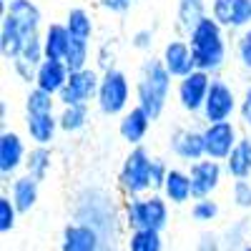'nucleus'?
Listing matches in <instances>:
<instances>
[{"instance_id":"obj_1","label":"nucleus","mask_w":251,"mask_h":251,"mask_svg":"<svg viewBox=\"0 0 251 251\" xmlns=\"http://www.w3.org/2000/svg\"><path fill=\"white\" fill-rule=\"evenodd\" d=\"M188 46H191L196 71L216 73L224 60H226V38H224V25L214 15H206L201 23L188 33Z\"/></svg>"},{"instance_id":"obj_2","label":"nucleus","mask_w":251,"mask_h":251,"mask_svg":"<svg viewBox=\"0 0 251 251\" xmlns=\"http://www.w3.org/2000/svg\"><path fill=\"white\" fill-rule=\"evenodd\" d=\"M171 78L174 75L166 71L163 60L151 58L141 66V75H138V83H136V98H138V106L153 121L166 108L169 91H171Z\"/></svg>"},{"instance_id":"obj_3","label":"nucleus","mask_w":251,"mask_h":251,"mask_svg":"<svg viewBox=\"0 0 251 251\" xmlns=\"http://www.w3.org/2000/svg\"><path fill=\"white\" fill-rule=\"evenodd\" d=\"M126 224L131 231H138V228L163 231L169 226V201L163 194L131 196L126 203Z\"/></svg>"},{"instance_id":"obj_4","label":"nucleus","mask_w":251,"mask_h":251,"mask_svg":"<svg viewBox=\"0 0 251 251\" xmlns=\"http://www.w3.org/2000/svg\"><path fill=\"white\" fill-rule=\"evenodd\" d=\"M151 163L153 158L149 156V151L143 146H133L131 153L126 156L121 174H118V183L128 199L143 196L146 191H151Z\"/></svg>"},{"instance_id":"obj_5","label":"nucleus","mask_w":251,"mask_h":251,"mask_svg":"<svg viewBox=\"0 0 251 251\" xmlns=\"http://www.w3.org/2000/svg\"><path fill=\"white\" fill-rule=\"evenodd\" d=\"M128 96H131V86H128V78H126L123 71H118V68L103 71L100 86H98V96H96L100 113H106V116L126 113Z\"/></svg>"},{"instance_id":"obj_6","label":"nucleus","mask_w":251,"mask_h":251,"mask_svg":"<svg viewBox=\"0 0 251 251\" xmlns=\"http://www.w3.org/2000/svg\"><path fill=\"white\" fill-rule=\"evenodd\" d=\"M239 133L231 121H219V123H206L203 128V146H206V158L226 161L228 153L236 149Z\"/></svg>"},{"instance_id":"obj_7","label":"nucleus","mask_w":251,"mask_h":251,"mask_svg":"<svg viewBox=\"0 0 251 251\" xmlns=\"http://www.w3.org/2000/svg\"><path fill=\"white\" fill-rule=\"evenodd\" d=\"M98 86H100V75L93 68H83V71H73L66 88L58 93V103L63 106H75V103H88L91 98L98 96Z\"/></svg>"},{"instance_id":"obj_8","label":"nucleus","mask_w":251,"mask_h":251,"mask_svg":"<svg viewBox=\"0 0 251 251\" xmlns=\"http://www.w3.org/2000/svg\"><path fill=\"white\" fill-rule=\"evenodd\" d=\"M236 111V96L234 91L226 86L224 80L214 78L211 80V88H208V96H206V103H203V121L206 123H219V121H228Z\"/></svg>"},{"instance_id":"obj_9","label":"nucleus","mask_w":251,"mask_h":251,"mask_svg":"<svg viewBox=\"0 0 251 251\" xmlns=\"http://www.w3.org/2000/svg\"><path fill=\"white\" fill-rule=\"evenodd\" d=\"M211 73L206 71H194L188 73L186 78L178 80V100H181V108L188 113H199L206 103L208 88H211Z\"/></svg>"},{"instance_id":"obj_10","label":"nucleus","mask_w":251,"mask_h":251,"mask_svg":"<svg viewBox=\"0 0 251 251\" xmlns=\"http://www.w3.org/2000/svg\"><path fill=\"white\" fill-rule=\"evenodd\" d=\"M188 176H191L194 199H206V196H211L216 188H219L221 176H224V169H221V163L214 161V158H201V161L191 163Z\"/></svg>"},{"instance_id":"obj_11","label":"nucleus","mask_w":251,"mask_h":251,"mask_svg":"<svg viewBox=\"0 0 251 251\" xmlns=\"http://www.w3.org/2000/svg\"><path fill=\"white\" fill-rule=\"evenodd\" d=\"M60 251H100V234L93 224L71 221L63 228Z\"/></svg>"},{"instance_id":"obj_12","label":"nucleus","mask_w":251,"mask_h":251,"mask_svg":"<svg viewBox=\"0 0 251 251\" xmlns=\"http://www.w3.org/2000/svg\"><path fill=\"white\" fill-rule=\"evenodd\" d=\"M163 66L169 71L174 78H186L188 73L196 71V60H194V53H191V46H188V40H169L163 48Z\"/></svg>"},{"instance_id":"obj_13","label":"nucleus","mask_w":251,"mask_h":251,"mask_svg":"<svg viewBox=\"0 0 251 251\" xmlns=\"http://www.w3.org/2000/svg\"><path fill=\"white\" fill-rule=\"evenodd\" d=\"M25 146L23 138L13 131L0 133V174L3 178H10L20 166H25Z\"/></svg>"},{"instance_id":"obj_14","label":"nucleus","mask_w":251,"mask_h":251,"mask_svg":"<svg viewBox=\"0 0 251 251\" xmlns=\"http://www.w3.org/2000/svg\"><path fill=\"white\" fill-rule=\"evenodd\" d=\"M171 151L188 161L196 163L201 158H206V146H203V131H191V128H178L171 136Z\"/></svg>"},{"instance_id":"obj_15","label":"nucleus","mask_w":251,"mask_h":251,"mask_svg":"<svg viewBox=\"0 0 251 251\" xmlns=\"http://www.w3.org/2000/svg\"><path fill=\"white\" fill-rule=\"evenodd\" d=\"M71 78V71L66 66V60H53V58H46L43 63L38 66V73H35V86L43 88L53 96H58L66 83Z\"/></svg>"},{"instance_id":"obj_16","label":"nucleus","mask_w":251,"mask_h":251,"mask_svg":"<svg viewBox=\"0 0 251 251\" xmlns=\"http://www.w3.org/2000/svg\"><path fill=\"white\" fill-rule=\"evenodd\" d=\"M151 116L146 113L141 106H133L131 111H126L121 116V123H118V133L123 141H128L131 146H141V141L146 138V133H149L151 128Z\"/></svg>"},{"instance_id":"obj_17","label":"nucleus","mask_w":251,"mask_h":251,"mask_svg":"<svg viewBox=\"0 0 251 251\" xmlns=\"http://www.w3.org/2000/svg\"><path fill=\"white\" fill-rule=\"evenodd\" d=\"M3 13L5 15H10L15 23L20 25V30L25 33V38H33V35H38V30H40V10H38V5L33 3V0H10L8 5H3Z\"/></svg>"},{"instance_id":"obj_18","label":"nucleus","mask_w":251,"mask_h":251,"mask_svg":"<svg viewBox=\"0 0 251 251\" xmlns=\"http://www.w3.org/2000/svg\"><path fill=\"white\" fill-rule=\"evenodd\" d=\"M28 40L30 38H25V33L20 30V25L15 23V20L3 13V23H0V53H3L8 60H15Z\"/></svg>"},{"instance_id":"obj_19","label":"nucleus","mask_w":251,"mask_h":251,"mask_svg":"<svg viewBox=\"0 0 251 251\" xmlns=\"http://www.w3.org/2000/svg\"><path fill=\"white\" fill-rule=\"evenodd\" d=\"M25 128L35 146H48L55 138V131L60 128V123L53 113H28Z\"/></svg>"},{"instance_id":"obj_20","label":"nucleus","mask_w":251,"mask_h":251,"mask_svg":"<svg viewBox=\"0 0 251 251\" xmlns=\"http://www.w3.org/2000/svg\"><path fill=\"white\" fill-rule=\"evenodd\" d=\"M71 33L66 28V23H50L43 33V48H46V58L53 60H66L68 48H71Z\"/></svg>"},{"instance_id":"obj_21","label":"nucleus","mask_w":251,"mask_h":251,"mask_svg":"<svg viewBox=\"0 0 251 251\" xmlns=\"http://www.w3.org/2000/svg\"><path fill=\"white\" fill-rule=\"evenodd\" d=\"M161 194L166 196V201H171L174 206H183L188 199H194V188H191V176H188V171L171 169Z\"/></svg>"},{"instance_id":"obj_22","label":"nucleus","mask_w":251,"mask_h":251,"mask_svg":"<svg viewBox=\"0 0 251 251\" xmlns=\"http://www.w3.org/2000/svg\"><path fill=\"white\" fill-rule=\"evenodd\" d=\"M38 183H40V181L33 178L30 174L13 178L10 199H13V203L18 206V211H20V214H28L30 208L35 206V201H38Z\"/></svg>"},{"instance_id":"obj_23","label":"nucleus","mask_w":251,"mask_h":251,"mask_svg":"<svg viewBox=\"0 0 251 251\" xmlns=\"http://www.w3.org/2000/svg\"><path fill=\"white\" fill-rule=\"evenodd\" d=\"M226 174L231 178H249L251 176V138H239L236 149L226 158Z\"/></svg>"},{"instance_id":"obj_24","label":"nucleus","mask_w":251,"mask_h":251,"mask_svg":"<svg viewBox=\"0 0 251 251\" xmlns=\"http://www.w3.org/2000/svg\"><path fill=\"white\" fill-rule=\"evenodd\" d=\"M206 18V0H178V25L191 33Z\"/></svg>"},{"instance_id":"obj_25","label":"nucleus","mask_w":251,"mask_h":251,"mask_svg":"<svg viewBox=\"0 0 251 251\" xmlns=\"http://www.w3.org/2000/svg\"><path fill=\"white\" fill-rule=\"evenodd\" d=\"M66 28H68L71 38H75V40H91V35H93L91 13H88L86 8H73V10H68Z\"/></svg>"},{"instance_id":"obj_26","label":"nucleus","mask_w":251,"mask_h":251,"mask_svg":"<svg viewBox=\"0 0 251 251\" xmlns=\"http://www.w3.org/2000/svg\"><path fill=\"white\" fill-rule=\"evenodd\" d=\"M88 121V103H75V106H63L60 116H58V123L66 133H75L80 131Z\"/></svg>"},{"instance_id":"obj_27","label":"nucleus","mask_w":251,"mask_h":251,"mask_svg":"<svg viewBox=\"0 0 251 251\" xmlns=\"http://www.w3.org/2000/svg\"><path fill=\"white\" fill-rule=\"evenodd\" d=\"M50 151H48V146H35L33 151H28V156H25V171L33 176V178H38V181H43L46 176H48V171H50Z\"/></svg>"},{"instance_id":"obj_28","label":"nucleus","mask_w":251,"mask_h":251,"mask_svg":"<svg viewBox=\"0 0 251 251\" xmlns=\"http://www.w3.org/2000/svg\"><path fill=\"white\" fill-rule=\"evenodd\" d=\"M128 251H163L161 231H153V228H138V231H131Z\"/></svg>"},{"instance_id":"obj_29","label":"nucleus","mask_w":251,"mask_h":251,"mask_svg":"<svg viewBox=\"0 0 251 251\" xmlns=\"http://www.w3.org/2000/svg\"><path fill=\"white\" fill-rule=\"evenodd\" d=\"M55 100H58V96H53V93L35 86L28 93V98H25V113H53Z\"/></svg>"},{"instance_id":"obj_30","label":"nucleus","mask_w":251,"mask_h":251,"mask_svg":"<svg viewBox=\"0 0 251 251\" xmlns=\"http://www.w3.org/2000/svg\"><path fill=\"white\" fill-rule=\"evenodd\" d=\"M88 55H91V40H71V48H68V55H66V66L68 71H83L88 68Z\"/></svg>"},{"instance_id":"obj_31","label":"nucleus","mask_w":251,"mask_h":251,"mask_svg":"<svg viewBox=\"0 0 251 251\" xmlns=\"http://www.w3.org/2000/svg\"><path fill=\"white\" fill-rule=\"evenodd\" d=\"M18 214H20V211H18V206L13 203V199H10L8 194L0 196V231H3V234L13 231Z\"/></svg>"},{"instance_id":"obj_32","label":"nucleus","mask_w":251,"mask_h":251,"mask_svg":"<svg viewBox=\"0 0 251 251\" xmlns=\"http://www.w3.org/2000/svg\"><path fill=\"white\" fill-rule=\"evenodd\" d=\"M191 216L201 224L206 221H214L219 216V203L211 199V196H206V199H196V203L191 206Z\"/></svg>"},{"instance_id":"obj_33","label":"nucleus","mask_w":251,"mask_h":251,"mask_svg":"<svg viewBox=\"0 0 251 251\" xmlns=\"http://www.w3.org/2000/svg\"><path fill=\"white\" fill-rule=\"evenodd\" d=\"M231 201L234 206L244 208V211H251V183L246 178H236L231 186Z\"/></svg>"},{"instance_id":"obj_34","label":"nucleus","mask_w":251,"mask_h":251,"mask_svg":"<svg viewBox=\"0 0 251 251\" xmlns=\"http://www.w3.org/2000/svg\"><path fill=\"white\" fill-rule=\"evenodd\" d=\"M251 25V0H236L234 13H231V25L234 30H246Z\"/></svg>"},{"instance_id":"obj_35","label":"nucleus","mask_w":251,"mask_h":251,"mask_svg":"<svg viewBox=\"0 0 251 251\" xmlns=\"http://www.w3.org/2000/svg\"><path fill=\"white\" fill-rule=\"evenodd\" d=\"M234 5H236V0H211V15H214V20H219L224 28H228V25H231Z\"/></svg>"},{"instance_id":"obj_36","label":"nucleus","mask_w":251,"mask_h":251,"mask_svg":"<svg viewBox=\"0 0 251 251\" xmlns=\"http://www.w3.org/2000/svg\"><path fill=\"white\" fill-rule=\"evenodd\" d=\"M169 171L171 169L161 158H153V163H151V188H153V191H163L166 178H169Z\"/></svg>"},{"instance_id":"obj_37","label":"nucleus","mask_w":251,"mask_h":251,"mask_svg":"<svg viewBox=\"0 0 251 251\" xmlns=\"http://www.w3.org/2000/svg\"><path fill=\"white\" fill-rule=\"evenodd\" d=\"M236 53H239V60L246 71H251V28H246L239 40H236Z\"/></svg>"},{"instance_id":"obj_38","label":"nucleus","mask_w":251,"mask_h":251,"mask_svg":"<svg viewBox=\"0 0 251 251\" xmlns=\"http://www.w3.org/2000/svg\"><path fill=\"white\" fill-rule=\"evenodd\" d=\"M131 46H133L136 50H151V46H153V30H151V28L136 30L133 38H131Z\"/></svg>"},{"instance_id":"obj_39","label":"nucleus","mask_w":251,"mask_h":251,"mask_svg":"<svg viewBox=\"0 0 251 251\" xmlns=\"http://www.w3.org/2000/svg\"><path fill=\"white\" fill-rule=\"evenodd\" d=\"M98 5L111 13H126V10H131L133 0H98Z\"/></svg>"},{"instance_id":"obj_40","label":"nucleus","mask_w":251,"mask_h":251,"mask_svg":"<svg viewBox=\"0 0 251 251\" xmlns=\"http://www.w3.org/2000/svg\"><path fill=\"white\" fill-rule=\"evenodd\" d=\"M239 111H241V118H244V123L251 128V86L244 91V98H241V106H239Z\"/></svg>"},{"instance_id":"obj_41","label":"nucleus","mask_w":251,"mask_h":251,"mask_svg":"<svg viewBox=\"0 0 251 251\" xmlns=\"http://www.w3.org/2000/svg\"><path fill=\"white\" fill-rule=\"evenodd\" d=\"M10 3V0H0V5H8Z\"/></svg>"},{"instance_id":"obj_42","label":"nucleus","mask_w":251,"mask_h":251,"mask_svg":"<svg viewBox=\"0 0 251 251\" xmlns=\"http://www.w3.org/2000/svg\"><path fill=\"white\" fill-rule=\"evenodd\" d=\"M241 251H251V246H244V249H241Z\"/></svg>"}]
</instances>
